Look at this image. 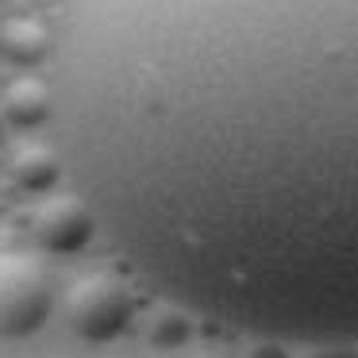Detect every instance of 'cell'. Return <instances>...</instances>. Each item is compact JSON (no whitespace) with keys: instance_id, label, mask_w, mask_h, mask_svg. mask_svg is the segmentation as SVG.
<instances>
[{"instance_id":"6da1fadb","label":"cell","mask_w":358,"mask_h":358,"mask_svg":"<svg viewBox=\"0 0 358 358\" xmlns=\"http://www.w3.org/2000/svg\"><path fill=\"white\" fill-rule=\"evenodd\" d=\"M47 101L73 193L158 296L358 343V0H66Z\"/></svg>"},{"instance_id":"7a4b0ae2","label":"cell","mask_w":358,"mask_h":358,"mask_svg":"<svg viewBox=\"0 0 358 358\" xmlns=\"http://www.w3.org/2000/svg\"><path fill=\"white\" fill-rule=\"evenodd\" d=\"M55 304L50 270L31 255H0V339H24Z\"/></svg>"},{"instance_id":"3957f363","label":"cell","mask_w":358,"mask_h":358,"mask_svg":"<svg viewBox=\"0 0 358 358\" xmlns=\"http://www.w3.org/2000/svg\"><path fill=\"white\" fill-rule=\"evenodd\" d=\"M66 320L78 335L85 339H112L127 327L131 320V296L108 273L81 278L66 296Z\"/></svg>"},{"instance_id":"277c9868","label":"cell","mask_w":358,"mask_h":358,"mask_svg":"<svg viewBox=\"0 0 358 358\" xmlns=\"http://www.w3.org/2000/svg\"><path fill=\"white\" fill-rule=\"evenodd\" d=\"M31 231L35 243L43 250L55 255H70V250L85 247L96 231V216L89 212V204L81 201V193H66V196H50L35 208L31 216Z\"/></svg>"},{"instance_id":"5b68a950","label":"cell","mask_w":358,"mask_h":358,"mask_svg":"<svg viewBox=\"0 0 358 358\" xmlns=\"http://www.w3.org/2000/svg\"><path fill=\"white\" fill-rule=\"evenodd\" d=\"M58 170H62V158L47 155V150H27V155H20V162H16L20 181H24V185H35V189L50 185V181L58 178Z\"/></svg>"}]
</instances>
